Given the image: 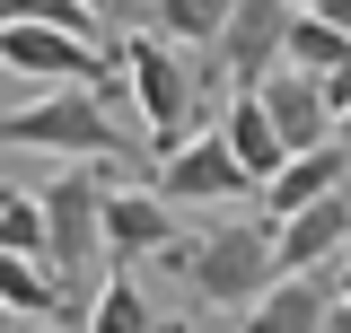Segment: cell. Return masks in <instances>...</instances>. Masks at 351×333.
Masks as SVG:
<instances>
[{
	"mask_svg": "<svg viewBox=\"0 0 351 333\" xmlns=\"http://www.w3.org/2000/svg\"><path fill=\"white\" fill-rule=\"evenodd\" d=\"M334 307H351V254L334 263Z\"/></svg>",
	"mask_w": 351,
	"mask_h": 333,
	"instance_id": "obj_21",
	"label": "cell"
},
{
	"mask_svg": "<svg viewBox=\"0 0 351 333\" xmlns=\"http://www.w3.org/2000/svg\"><path fill=\"white\" fill-rule=\"evenodd\" d=\"M149 193H158L167 210H228V202L255 193V175L228 158V140L202 123V132H184L167 158H158V184H149Z\"/></svg>",
	"mask_w": 351,
	"mask_h": 333,
	"instance_id": "obj_6",
	"label": "cell"
},
{
	"mask_svg": "<svg viewBox=\"0 0 351 333\" xmlns=\"http://www.w3.org/2000/svg\"><path fill=\"white\" fill-rule=\"evenodd\" d=\"M0 71L44 88H106L114 79V53H88L71 36H44V27H0Z\"/></svg>",
	"mask_w": 351,
	"mask_h": 333,
	"instance_id": "obj_8",
	"label": "cell"
},
{
	"mask_svg": "<svg viewBox=\"0 0 351 333\" xmlns=\"http://www.w3.org/2000/svg\"><path fill=\"white\" fill-rule=\"evenodd\" d=\"M290 0H237V18H228V36L202 53V88H237V97H255L272 71H281V36H290Z\"/></svg>",
	"mask_w": 351,
	"mask_h": 333,
	"instance_id": "obj_5",
	"label": "cell"
},
{
	"mask_svg": "<svg viewBox=\"0 0 351 333\" xmlns=\"http://www.w3.org/2000/svg\"><path fill=\"white\" fill-rule=\"evenodd\" d=\"M88 333H158L149 298H141V272H106L97 298H88Z\"/></svg>",
	"mask_w": 351,
	"mask_h": 333,
	"instance_id": "obj_16",
	"label": "cell"
},
{
	"mask_svg": "<svg viewBox=\"0 0 351 333\" xmlns=\"http://www.w3.org/2000/svg\"><path fill=\"white\" fill-rule=\"evenodd\" d=\"M167 272L202 298V307H228V316H246V307L281 281V263H272V228H263V219H211V228H193Z\"/></svg>",
	"mask_w": 351,
	"mask_h": 333,
	"instance_id": "obj_2",
	"label": "cell"
},
{
	"mask_svg": "<svg viewBox=\"0 0 351 333\" xmlns=\"http://www.w3.org/2000/svg\"><path fill=\"white\" fill-rule=\"evenodd\" d=\"M0 254H36L44 263V202L36 193H0Z\"/></svg>",
	"mask_w": 351,
	"mask_h": 333,
	"instance_id": "obj_19",
	"label": "cell"
},
{
	"mask_svg": "<svg viewBox=\"0 0 351 333\" xmlns=\"http://www.w3.org/2000/svg\"><path fill=\"white\" fill-rule=\"evenodd\" d=\"M316 88H325V106H334V123H343V114H351V62L334 71V79H316Z\"/></svg>",
	"mask_w": 351,
	"mask_h": 333,
	"instance_id": "obj_20",
	"label": "cell"
},
{
	"mask_svg": "<svg viewBox=\"0 0 351 333\" xmlns=\"http://www.w3.org/2000/svg\"><path fill=\"white\" fill-rule=\"evenodd\" d=\"M0 333H27V325H18V316H9V307H0Z\"/></svg>",
	"mask_w": 351,
	"mask_h": 333,
	"instance_id": "obj_23",
	"label": "cell"
},
{
	"mask_svg": "<svg viewBox=\"0 0 351 333\" xmlns=\"http://www.w3.org/2000/svg\"><path fill=\"white\" fill-rule=\"evenodd\" d=\"M0 149L62 158V166H123V158H141V140L123 132V114L97 88H44L27 106H9L0 114Z\"/></svg>",
	"mask_w": 351,
	"mask_h": 333,
	"instance_id": "obj_1",
	"label": "cell"
},
{
	"mask_svg": "<svg viewBox=\"0 0 351 333\" xmlns=\"http://www.w3.org/2000/svg\"><path fill=\"white\" fill-rule=\"evenodd\" d=\"M80 9H88V18H123L132 0H80Z\"/></svg>",
	"mask_w": 351,
	"mask_h": 333,
	"instance_id": "obj_22",
	"label": "cell"
},
{
	"mask_svg": "<svg viewBox=\"0 0 351 333\" xmlns=\"http://www.w3.org/2000/svg\"><path fill=\"white\" fill-rule=\"evenodd\" d=\"M343 254H351V184L272 228V263H281V272H334Z\"/></svg>",
	"mask_w": 351,
	"mask_h": 333,
	"instance_id": "obj_9",
	"label": "cell"
},
{
	"mask_svg": "<svg viewBox=\"0 0 351 333\" xmlns=\"http://www.w3.org/2000/svg\"><path fill=\"white\" fill-rule=\"evenodd\" d=\"M0 27H44V36H71V44H88V53H114L106 18H88L80 0H0Z\"/></svg>",
	"mask_w": 351,
	"mask_h": 333,
	"instance_id": "obj_15",
	"label": "cell"
},
{
	"mask_svg": "<svg viewBox=\"0 0 351 333\" xmlns=\"http://www.w3.org/2000/svg\"><path fill=\"white\" fill-rule=\"evenodd\" d=\"M219 140H228V158L255 175V193L281 175V132H272V114H263L255 97H228V114H219Z\"/></svg>",
	"mask_w": 351,
	"mask_h": 333,
	"instance_id": "obj_13",
	"label": "cell"
},
{
	"mask_svg": "<svg viewBox=\"0 0 351 333\" xmlns=\"http://www.w3.org/2000/svg\"><path fill=\"white\" fill-rule=\"evenodd\" d=\"M184 210H167L149 184H106V254L114 263H176L184 254Z\"/></svg>",
	"mask_w": 351,
	"mask_h": 333,
	"instance_id": "obj_7",
	"label": "cell"
},
{
	"mask_svg": "<svg viewBox=\"0 0 351 333\" xmlns=\"http://www.w3.org/2000/svg\"><path fill=\"white\" fill-rule=\"evenodd\" d=\"M351 62V44L334 36V27H325V18H290V36H281V71H307V79H334V71H343Z\"/></svg>",
	"mask_w": 351,
	"mask_h": 333,
	"instance_id": "obj_18",
	"label": "cell"
},
{
	"mask_svg": "<svg viewBox=\"0 0 351 333\" xmlns=\"http://www.w3.org/2000/svg\"><path fill=\"white\" fill-rule=\"evenodd\" d=\"M334 325V272H281L237 316V333H325Z\"/></svg>",
	"mask_w": 351,
	"mask_h": 333,
	"instance_id": "obj_11",
	"label": "cell"
},
{
	"mask_svg": "<svg viewBox=\"0 0 351 333\" xmlns=\"http://www.w3.org/2000/svg\"><path fill=\"white\" fill-rule=\"evenodd\" d=\"M0 307H9L18 325H36V316H53V307H62V281L44 272L36 254H0Z\"/></svg>",
	"mask_w": 351,
	"mask_h": 333,
	"instance_id": "obj_17",
	"label": "cell"
},
{
	"mask_svg": "<svg viewBox=\"0 0 351 333\" xmlns=\"http://www.w3.org/2000/svg\"><path fill=\"white\" fill-rule=\"evenodd\" d=\"M114 71H123V106H141V140L167 158L184 132H202V79H193V62L158 36H114Z\"/></svg>",
	"mask_w": 351,
	"mask_h": 333,
	"instance_id": "obj_3",
	"label": "cell"
},
{
	"mask_svg": "<svg viewBox=\"0 0 351 333\" xmlns=\"http://www.w3.org/2000/svg\"><path fill=\"white\" fill-rule=\"evenodd\" d=\"M255 106L272 114V132H281V158H307V149L334 140V106H325V88L307 79V71H272V79L255 88Z\"/></svg>",
	"mask_w": 351,
	"mask_h": 333,
	"instance_id": "obj_10",
	"label": "cell"
},
{
	"mask_svg": "<svg viewBox=\"0 0 351 333\" xmlns=\"http://www.w3.org/2000/svg\"><path fill=\"white\" fill-rule=\"evenodd\" d=\"M237 18V0H149V36L176 44V53H211Z\"/></svg>",
	"mask_w": 351,
	"mask_h": 333,
	"instance_id": "obj_14",
	"label": "cell"
},
{
	"mask_svg": "<svg viewBox=\"0 0 351 333\" xmlns=\"http://www.w3.org/2000/svg\"><path fill=\"white\" fill-rule=\"evenodd\" d=\"M158 333H193V325H184V316H176V325H158Z\"/></svg>",
	"mask_w": 351,
	"mask_h": 333,
	"instance_id": "obj_25",
	"label": "cell"
},
{
	"mask_svg": "<svg viewBox=\"0 0 351 333\" xmlns=\"http://www.w3.org/2000/svg\"><path fill=\"white\" fill-rule=\"evenodd\" d=\"M334 140H343V149H351V114H343V123H334Z\"/></svg>",
	"mask_w": 351,
	"mask_h": 333,
	"instance_id": "obj_24",
	"label": "cell"
},
{
	"mask_svg": "<svg viewBox=\"0 0 351 333\" xmlns=\"http://www.w3.org/2000/svg\"><path fill=\"white\" fill-rule=\"evenodd\" d=\"M343 184H351V149L343 140H325V149H307V158H281V175L263 184V228L299 219L307 202H325V193H343Z\"/></svg>",
	"mask_w": 351,
	"mask_h": 333,
	"instance_id": "obj_12",
	"label": "cell"
},
{
	"mask_svg": "<svg viewBox=\"0 0 351 333\" xmlns=\"http://www.w3.org/2000/svg\"><path fill=\"white\" fill-rule=\"evenodd\" d=\"M290 9H325V0H290Z\"/></svg>",
	"mask_w": 351,
	"mask_h": 333,
	"instance_id": "obj_26",
	"label": "cell"
},
{
	"mask_svg": "<svg viewBox=\"0 0 351 333\" xmlns=\"http://www.w3.org/2000/svg\"><path fill=\"white\" fill-rule=\"evenodd\" d=\"M36 202H44V272L62 281V307H71L80 298V272L106 254V184L80 175V166H62Z\"/></svg>",
	"mask_w": 351,
	"mask_h": 333,
	"instance_id": "obj_4",
	"label": "cell"
}]
</instances>
